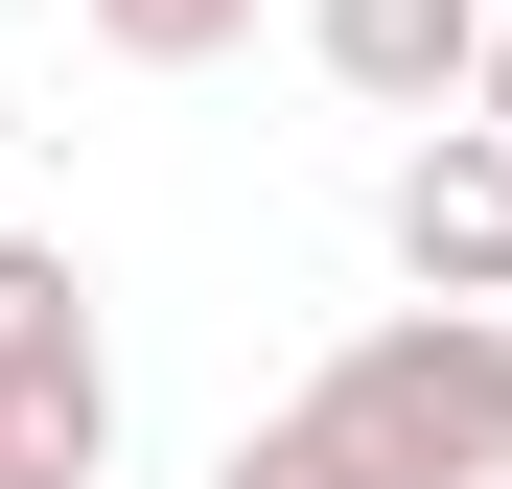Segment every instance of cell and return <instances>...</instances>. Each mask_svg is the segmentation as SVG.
<instances>
[{"label": "cell", "instance_id": "cell-1", "mask_svg": "<svg viewBox=\"0 0 512 489\" xmlns=\"http://www.w3.org/2000/svg\"><path fill=\"white\" fill-rule=\"evenodd\" d=\"M303 396L373 443V489H512V303H373Z\"/></svg>", "mask_w": 512, "mask_h": 489}, {"label": "cell", "instance_id": "cell-2", "mask_svg": "<svg viewBox=\"0 0 512 489\" xmlns=\"http://www.w3.org/2000/svg\"><path fill=\"white\" fill-rule=\"evenodd\" d=\"M117 466V326L47 233H0V489H94Z\"/></svg>", "mask_w": 512, "mask_h": 489}, {"label": "cell", "instance_id": "cell-3", "mask_svg": "<svg viewBox=\"0 0 512 489\" xmlns=\"http://www.w3.org/2000/svg\"><path fill=\"white\" fill-rule=\"evenodd\" d=\"M373 233H396V280H419V303H512V140H489V117L443 94V117L396 140Z\"/></svg>", "mask_w": 512, "mask_h": 489}, {"label": "cell", "instance_id": "cell-4", "mask_svg": "<svg viewBox=\"0 0 512 489\" xmlns=\"http://www.w3.org/2000/svg\"><path fill=\"white\" fill-rule=\"evenodd\" d=\"M303 47H326V94L443 117V94H466V47H489V0H303Z\"/></svg>", "mask_w": 512, "mask_h": 489}, {"label": "cell", "instance_id": "cell-5", "mask_svg": "<svg viewBox=\"0 0 512 489\" xmlns=\"http://www.w3.org/2000/svg\"><path fill=\"white\" fill-rule=\"evenodd\" d=\"M210 489H373V443L326 420V396H280V420H233V466Z\"/></svg>", "mask_w": 512, "mask_h": 489}, {"label": "cell", "instance_id": "cell-6", "mask_svg": "<svg viewBox=\"0 0 512 489\" xmlns=\"http://www.w3.org/2000/svg\"><path fill=\"white\" fill-rule=\"evenodd\" d=\"M117 70H210V47H256V0H70Z\"/></svg>", "mask_w": 512, "mask_h": 489}, {"label": "cell", "instance_id": "cell-7", "mask_svg": "<svg viewBox=\"0 0 512 489\" xmlns=\"http://www.w3.org/2000/svg\"><path fill=\"white\" fill-rule=\"evenodd\" d=\"M466 117H489V140H512V0H489V47H466Z\"/></svg>", "mask_w": 512, "mask_h": 489}, {"label": "cell", "instance_id": "cell-8", "mask_svg": "<svg viewBox=\"0 0 512 489\" xmlns=\"http://www.w3.org/2000/svg\"><path fill=\"white\" fill-rule=\"evenodd\" d=\"M0 163H24V94H0Z\"/></svg>", "mask_w": 512, "mask_h": 489}]
</instances>
